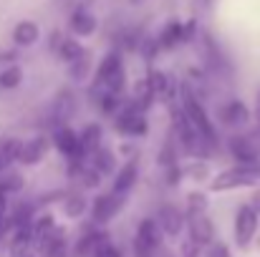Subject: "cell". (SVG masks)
<instances>
[{
    "mask_svg": "<svg viewBox=\"0 0 260 257\" xmlns=\"http://www.w3.org/2000/svg\"><path fill=\"white\" fill-rule=\"evenodd\" d=\"M91 257H121V250L116 245H111V242H104L101 247H96V252Z\"/></svg>",
    "mask_w": 260,
    "mask_h": 257,
    "instance_id": "cell-30",
    "label": "cell"
},
{
    "mask_svg": "<svg viewBox=\"0 0 260 257\" xmlns=\"http://www.w3.org/2000/svg\"><path fill=\"white\" fill-rule=\"evenodd\" d=\"M258 247H260V242H258Z\"/></svg>",
    "mask_w": 260,
    "mask_h": 257,
    "instance_id": "cell-38",
    "label": "cell"
},
{
    "mask_svg": "<svg viewBox=\"0 0 260 257\" xmlns=\"http://www.w3.org/2000/svg\"><path fill=\"white\" fill-rule=\"evenodd\" d=\"M255 119H258V126H260V91H258V98H255Z\"/></svg>",
    "mask_w": 260,
    "mask_h": 257,
    "instance_id": "cell-36",
    "label": "cell"
},
{
    "mask_svg": "<svg viewBox=\"0 0 260 257\" xmlns=\"http://www.w3.org/2000/svg\"><path fill=\"white\" fill-rule=\"evenodd\" d=\"M116 131L124 134V136H144L149 131V124H147V116L132 106H126L119 116H116Z\"/></svg>",
    "mask_w": 260,
    "mask_h": 257,
    "instance_id": "cell-9",
    "label": "cell"
},
{
    "mask_svg": "<svg viewBox=\"0 0 260 257\" xmlns=\"http://www.w3.org/2000/svg\"><path fill=\"white\" fill-rule=\"evenodd\" d=\"M20 144H23V141L15 139V136H5V139H0V174L8 171V167H10L13 162H18Z\"/></svg>",
    "mask_w": 260,
    "mask_h": 257,
    "instance_id": "cell-19",
    "label": "cell"
},
{
    "mask_svg": "<svg viewBox=\"0 0 260 257\" xmlns=\"http://www.w3.org/2000/svg\"><path fill=\"white\" fill-rule=\"evenodd\" d=\"M207 257H230V250L222 242H212L210 250H207Z\"/></svg>",
    "mask_w": 260,
    "mask_h": 257,
    "instance_id": "cell-31",
    "label": "cell"
},
{
    "mask_svg": "<svg viewBox=\"0 0 260 257\" xmlns=\"http://www.w3.org/2000/svg\"><path fill=\"white\" fill-rule=\"evenodd\" d=\"M154 222H157V227L162 230V235L177 237V235L182 232V227H184V214H182L174 204H165V207H159Z\"/></svg>",
    "mask_w": 260,
    "mask_h": 257,
    "instance_id": "cell-11",
    "label": "cell"
},
{
    "mask_svg": "<svg viewBox=\"0 0 260 257\" xmlns=\"http://www.w3.org/2000/svg\"><path fill=\"white\" fill-rule=\"evenodd\" d=\"M137 179H139V164L132 159L126 162L124 167H119L114 174V184H111V192L119 194V197H126L134 187H137Z\"/></svg>",
    "mask_w": 260,
    "mask_h": 257,
    "instance_id": "cell-15",
    "label": "cell"
},
{
    "mask_svg": "<svg viewBox=\"0 0 260 257\" xmlns=\"http://www.w3.org/2000/svg\"><path fill=\"white\" fill-rule=\"evenodd\" d=\"M23 81V71L20 66H8L5 71H0V88H15Z\"/></svg>",
    "mask_w": 260,
    "mask_h": 257,
    "instance_id": "cell-26",
    "label": "cell"
},
{
    "mask_svg": "<svg viewBox=\"0 0 260 257\" xmlns=\"http://www.w3.org/2000/svg\"><path fill=\"white\" fill-rule=\"evenodd\" d=\"M187 225H189V240L197 247H210L215 242V227H212L207 212H192V214H187Z\"/></svg>",
    "mask_w": 260,
    "mask_h": 257,
    "instance_id": "cell-8",
    "label": "cell"
},
{
    "mask_svg": "<svg viewBox=\"0 0 260 257\" xmlns=\"http://www.w3.org/2000/svg\"><path fill=\"white\" fill-rule=\"evenodd\" d=\"M8 202H10V194L0 189V219L8 217Z\"/></svg>",
    "mask_w": 260,
    "mask_h": 257,
    "instance_id": "cell-34",
    "label": "cell"
},
{
    "mask_svg": "<svg viewBox=\"0 0 260 257\" xmlns=\"http://www.w3.org/2000/svg\"><path fill=\"white\" fill-rule=\"evenodd\" d=\"M114 164H116V159H114V152H111V149L99 146V149L91 154V167L99 171V174H111V171H114Z\"/></svg>",
    "mask_w": 260,
    "mask_h": 257,
    "instance_id": "cell-20",
    "label": "cell"
},
{
    "mask_svg": "<svg viewBox=\"0 0 260 257\" xmlns=\"http://www.w3.org/2000/svg\"><path fill=\"white\" fill-rule=\"evenodd\" d=\"M58 53H61V58L69 61V63H74V61H79V58L86 56V51H84L76 41H71V38H63V41L58 43Z\"/></svg>",
    "mask_w": 260,
    "mask_h": 257,
    "instance_id": "cell-25",
    "label": "cell"
},
{
    "mask_svg": "<svg viewBox=\"0 0 260 257\" xmlns=\"http://www.w3.org/2000/svg\"><path fill=\"white\" fill-rule=\"evenodd\" d=\"M192 212H207V197L202 192L187 194V214H192Z\"/></svg>",
    "mask_w": 260,
    "mask_h": 257,
    "instance_id": "cell-27",
    "label": "cell"
},
{
    "mask_svg": "<svg viewBox=\"0 0 260 257\" xmlns=\"http://www.w3.org/2000/svg\"><path fill=\"white\" fill-rule=\"evenodd\" d=\"M23 176L20 174H5V176H0V189L3 192H8V194H15V192H20L23 189Z\"/></svg>",
    "mask_w": 260,
    "mask_h": 257,
    "instance_id": "cell-28",
    "label": "cell"
},
{
    "mask_svg": "<svg viewBox=\"0 0 260 257\" xmlns=\"http://www.w3.org/2000/svg\"><path fill=\"white\" fill-rule=\"evenodd\" d=\"M126 84V71H124V63H121V56L119 53H106L96 68V76H93V91L99 88V96H121Z\"/></svg>",
    "mask_w": 260,
    "mask_h": 257,
    "instance_id": "cell-2",
    "label": "cell"
},
{
    "mask_svg": "<svg viewBox=\"0 0 260 257\" xmlns=\"http://www.w3.org/2000/svg\"><path fill=\"white\" fill-rule=\"evenodd\" d=\"M86 209H88V202L84 194H71L69 199H63V214L69 219H79Z\"/></svg>",
    "mask_w": 260,
    "mask_h": 257,
    "instance_id": "cell-23",
    "label": "cell"
},
{
    "mask_svg": "<svg viewBox=\"0 0 260 257\" xmlns=\"http://www.w3.org/2000/svg\"><path fill=\"white\" fill-rule=\"evenodd\" d=\"M179 108H182V114L187 116V121L192 124V129L200 134V139L212 149L215 144H217V131H215V124H212V119H210V114L205 111V106H202V101L197 98V93L189 88L187 84L179 86Z\"/></svg>",
    "mask_w": 260,
    "mask_h": 257,
    "instance_id": "cell-1",
    "label": "cell"
},
{
    "mask_svg": "<svg viewBox=\"0 0 260 257\" xmlns=\"http://www.w3.org/2000/svg\"><path fill=\"white\" fill-rule=\"evenodd\" d=\"M124 202H126V197H119V194H99L96 199H93V204H91V219H93V225H106V222H111L119 212H121V207H124Z\"/></svg>",
    "mask_w": 260,
    "mask_h": 257,
    "instance_id": "cell-7",
    "label": "cell"
},
{
    "mask_svg": "<svg viewBox=\"0 0 260 257\" xmlns=\"http://www.w3.org/2000/svg\"><path fill=\"white\" fill-rule=\"evenodd\" d=\"M233 230H235V245H238L240 250H248L250 242L255 240V235H258V230H260V217H258V212L253 209V204L238 207Z\"/></svg>",
    "mask_w": 260,
    "mask_h": 257,
    "instance_id": "cell-5",
    "label": "cell"
},
{
    "mask_svg": "<svg viewBox=\"0 0 260 257\" xmlns=\"http://www.w3.org/2000/svg\"><path fill=\"white\" fill-rule=\"evenodd\" d=\"M74 116V98L69 91H61L58 98L53 101V108H51V119H53V126H66V121Z\"/></svg>",
    "mask_w": 260,
    "mask_h": 257,
    "instance_id": "cell-17",
    "label": "cell"
},
{
    "mask_svg": "<svg viewBox=\"0 0 260 257\" xmlns=\"http://www.w3.org/2000/svg\"><path fill=\"white\" fill-rule=\"evenodd\" d=\"M165 257H174V255H170V252H165Z\"/></svg>",
    "mask_w": 260,
    "mask_h": 257,
    "instance_id": "cell-37",
    "label": "cell"
},
{
    "mask_svg": "<svg viewBox=\"0 0 260 257\" xmlns=\"http://www.w3.org/2000/svg\"><path fill=\"white\" fill-rule=\"evenodd\" d=\"M104 242H109V235H106L104 230H91V232H86L81 240H76L74 257H91L96 252V247H101Z\"/></svg>",
    "mask_w": 260,
    "mask_h": 257,
    "instance_id": "cell-16",
    "label": "cell"
},
{
    "mask_svg": "<svg viewBox=\"0 0 260 257\" xmlns=\"http://www.w3.org/2000/svg\"><path fill=\"white\" fill-rule=\"evenodd\" d=\"M184 41V28L179 25V23H170L165 30H162V35H159V46L162 48H174L177 43H182Z\"/></svg>",
    "mask_w": 260,
    "mask_h": 257,
    "instance_id": "cell-24",
    "label": "cell"
},
{
    "mask_svg": "<svg viewBox=\"0 0 260 257\" xmlns=\"http://www.w3.org/2000/svg\"><path fill=\"white\" fill-rule=\"evenodd\" d=\"M38 38H41V28H38V23H33V20H20V23L13 28V43L20 46V48L33 46Z\"/></svg>",
    "mask_w": 260,
    "mask_h": 257,
    "instance_id": "cell-18",
    "label": "cell"
},
{
    "mask_svg": "<svg viewBox=\"0 0 260 257\" xmlns=\"http://www.w3.org/2000/svg\"><path fill=\"white\" fill-rule=\"evenodd\" d=\"M71 30L76 33V35H91L93 30H96V18L86 13V10H79V13H74L71 15Z\"/></svg>",
    "mask_w": 260,
    "mask_h": 257,
    "instance_id": "cell-21",
    "label": "cell"
},
{
    "mask_svg": "<svg viewBox=\"0 0 260 257\" xmlns=\"http://www.w3.org/2000/svg\"><path fill=\"white\" fill-rule=\"evenodd\" d=\"M182 257H200V247H197L192 240H187V242L182 245Z\"/></svg>",
    "mask_w": 260,
    "mask_h": 257,
    "instance_id": "cell-32",
    "label": "cell"
},
{
    "mask_svg": "<svg viewBox=\"0 0 260 257\" xmlns=\"http://www.w3.org/2000/svg\"><path fill=\"white\" fill-rule=\"evenodd\" d=\"M101 136H104V131H101V126H99V124H88L86 129L79 134L81 146H84V152H86V154H93V152L101 146Z\"/></svg>",
    "mask_w": 260,
    "mask_h": 257,
    "instance_id": "cell-22",
    "label": "cell"
},
{
    "mask_svg": "<svg viewBox=\"0 0 260 257\" xmlns=\"http://www.w3.org/2000/svg\"><path fill=\"white\" fill-rule=\"evenodd\" d=\"M260 181V162L253 164H235L230 169H222L217 176H212L210 189L212 192H230L240 187H253Z\"/></svg>",
    "mask_w": 260,
    "mask_h": 257,
    "instance_id": "cell-3",
    "label": "cell"
},
{
    "mask_svg": "<svg viewBox=\"0 0 260 257\" xmlns=\"http://www.w3.org/2000/svg\"><path fill=\"white\" fill-rule=\"evenodd\" d=\"M51 141H53V146H56L66 159H69V164H71V167H74V164H84L86 152H84V146H81L79 134H76L71 126H58V129H53Z\"/></svg>",
    "mask_w": 260,
    "mask_h": 257,
    "instance_id": "cell-6",
    "label": "cell"
},
{
    "mask_svg": "<svg viewBox=\"0 0 260 257\" xmlns=\"http://www.w3.org/2000/svg\"><path fill=\"white\" fill-rule=\"evenodd\" d=\"M48 139L46 136H33V139H28V141H23L20 144V154H18V162L20 164H25V167H36V164H41L43 159H46V154H48Z\"/></svg>",
    "mask_w": 260,
    "mask_h": 257,
    "instance_id": "cell-10",
    "label": "cell"
},
{
    "mask_svg": "<svg viewBox=\"0 0 260 257\" xmlns=\"http://www.w3.org/2000/svg\"><path fill=\"white\" fill-rule=\"evenodd\" d=\"M253 209L258 212V217H260V192L255 194V197H253Z\"/></svg>",
    "mask_w": 260,
    "mask_h": 257,
    "instance_id": "cell-35",
    "label": "cell"
},
{
    "mask_svg": "<svg viewBox=\"0 0 260 257\" xmlns=\"http://www.w3.org/2000/svg\"><path fill=\"white\" fill-rule=\"evenodd\" d=\"M187 171H189L192 176H207V174H210L207 164H205V162H200V159H197V164H192V167H189Z\"/></svg>",
    "mask_w": 260,
    "mask_h": 257,
    "instance_id": "cell-33",
    "label": "cell"
},
{
    "mask_svg": "<svg viewBox=\"0 0 260 257\" xmlns=\"http://www.w3.org/2000/svg\"><path fill=\"white\" fill-rule=\"evenodd\" d=\"M162 250V230L152 217L142 219L134 235V257H157Z\"/></svg>",
    "mask_w": 260,
    "mask_h": 257,
    "instance_id": "cell-4",
    "label": "cell"
},
{
    "mask_svg": "<svg viewBox=\"0 0 260 257\" xmlns=\"http://www.w3.org/2000/svg\"><path fill=\"white\" fill-rule=\"evenodd\" d=\"M217 119H220L225 126H245V124L250 121V108H248L243 101L233 98V101H228V103H222V106L217 108Z\"/></svg>",
    "mask_w": 260,
    "mask_h": 257,
    "instance_id": "cell-12",
    "label": "cell"
},
{
    "mask_svg": "<svg viewBox=\"0 0 260 257\" xmlns=\"http://www.w3.org/2000/svg\"><path fill=\"white\" fill-rule=\"evenodd\" d=\"M86 74H88V58L86 56L71 63V76H74V81H84Z\"/></svg>",
    "mask_w": 260,
    "mask_h": 257,
    "instance_id": "cell-29",
    "label": "cell"
},
{
    "mask_svg": "<svg viewBox=\"0 0 260 257\" xmlns=\"http://www.w3.org/2000/svg\"><path fill=\"white\" fill-rule=\"evenodd\" d=\"M38 257H69V240H66V230L56 227L38 247H36Z\"/></svg>",
    "mask_w": 260,
    "mask_h": 257,
    "instance_id": "cell-14",
    "label": "cell"
},
{
    "mask_svg": "<svg viewBox=\"0 0 260 257\" xmlns=\"http://www.w3.org/2000/svg\"><path fill=\"white\" fill-rule=\"evenodd\" d=\"M230 154H233V159H238V164L260 162V146L253 141V136H233L230 139Z\"/></svg>",
    "mask_w": 260,
    "mask_h": 257,
    "instance_id": "cell-13",
    "label": "cell"
}]
</instances>
